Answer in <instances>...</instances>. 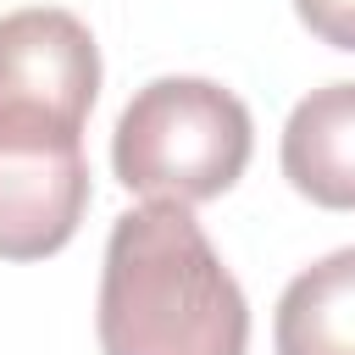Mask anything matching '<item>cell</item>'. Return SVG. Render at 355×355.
<instances>
[{
    "instance_id": "52a82bcc",
    "label": "cell",
    "mask_w": 355,
    "mask_h": 355,
    "mask_svg": "<svg viewBox=\"0 0 355 355\" xmlns=\"http://www.w3.org/2000/svg\"><path fill=\"white\" fill-rule=\"evenodd\" d=\"M294 17L333 50H355V0H294Z\"/></svg>"
},
{
    "instance_id": "277c9868",
    "label": "cell",
    "mask_w": 355,
    "mask_h": 355,
    "mask_svg": "<svg viewBox=\"0 0 355 355\" xmlns=\"http://www.w3.org/2000/svg\"><path fill=\"white\" fill-rule=\"evenodd\" d=\"M83 144H0V261L55 255L89 211Z\"/></svg>"
},
{
    "instance_id": "5b68a950",
    "label": "cell",
    "mask_w": 355,
    "mask_h": 355,
    "mask_svg": "<svg viewBox=\"0 0 355 355\" xmlns=\"http://www.w3.org/2000/svg\"><path fill=\"white\" fill-rule=\"evenodd\" d=\"M283 178L322 211H355V83L311 89L288 111Z\"/></svg>"
},
{
    "instance_id": "3957f363",
    "label": "cell",
    "mask_w": 355,
    "mask_h": 355,
    "mask_svg": "<svg viewBox=\"0 0 355 355\" xmlns=\"http://www.w3.org/2000/svg\"><path fill=\"white\" fill-rule=\"evenodd\" d=\"M100 100V44L61 6L0 17V144H78Z\"/></svg>"
},
{
    "instance_id": "7a4b0ae2",
    "label": "cell",
    "mask_w": 355,
    "mask_h": 355,
    "mask_svg": "<svg viewBox=\"0 0 355 355\" xmlns=\"http://www.w3.org/2000/svg\"><path fill=\"white\" fill-rule=\"evenodd\" d=\"M250 150L255 128L233 89L211 78H155L116 116L111 172L128 194L205 205L244 178Z\"/></svg>"
},
{
    "instance_id": "6da1fadb",
    "label": "cell",
    "mask_w": 355,
    "mask_h": 355,
    "mask_svg": "<svg viewBox=\"0 0 355 355\" xmlns=\"http://www.w3.org/2000/svg\"><path fill=\"white\" fill-rule=\"evenodd\" d=\"M100 349L105 355H244L250 305L239 277L211 250L189 205L150 200L122 211L100 272Z\"/></svg>"
},
{
    "instance_id": "8992f818",
    "label": "cell",
    "mask_w": 355,
    "mask_h": 355,
    "mask_svg": "<svg viewBox=\"0 0 355 355\" xmlns=\"http://www.w3.org/2000/svg\"><path fill=\"white\" fill-rule=\"evenodd\" d=\"M272 344L277 355H355V244L288 277Z\"/></svg>"
}]
</instances>
